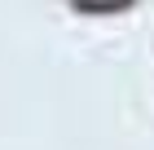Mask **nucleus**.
I'll list each match as a JSON object with an SVG mask.
<instances>
[{
    "label": "nucleus",
    "mask_w": 154,
    "mask_h": 150,
    "mask_svg": "<svg viewBox=\"0 0 154 150\" xmlns=\"http://www.w3.org/2000/svg\"><path fill=\"white\" fill-rule=\"evenodd\" d=\"M79 9H123L128 0H75Z\"/></svg>",
    "instance_id": "f257e3e1"
}]
</instances>
